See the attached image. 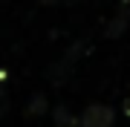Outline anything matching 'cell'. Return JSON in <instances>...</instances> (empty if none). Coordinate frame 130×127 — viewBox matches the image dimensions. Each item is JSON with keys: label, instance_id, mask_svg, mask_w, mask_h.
Listing matches in <instances>:
<instances>
[{"label": "cell", "instance_id": "cell-1", "mask_svg": "<svg viewBox=\"0 0 130 127\" xmlns=\"http://www.w3.org/2000/svg\"><path fill=\"white\" fill-rule=\"evenodd\" d=\"M78 127H113V113L107 107H90L81 116Z\"/></svg>", "mask_w": 130, "mask_h": 127}]
</instances>
